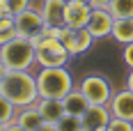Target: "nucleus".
<instances>
[{
	"label": "nucleus",
	"instance_id": "1",
	"mask_svg": "<svg viewBox=\"0 0 133 131\" xmlns=\"http://www.w3.org/2000/svg\"><path fill=\"white\" fill-rule=\"evenodd\" d=\"M0 94H5L16 108L32 106L39 99L37 76H32L28 69H21V71L9 69V71L5 74V78L0 80Z\"/></svg>",
	"mask_w": 133,
	"mask_h": 131
},
{
	"label": "nucleus",
	"instance_id": "2",
	"mask_svg": "<svg viewBox=\"0 0 133 131\" xmlns=\"http://www.w3.org/2000/svg\"><path fill=\"white\" fill-rule=\"evenodd\" d=\"M37 90L44 99H64L74 90V78L66 67H41L37 74Z\"/></svg>",
	"mask_w": 133,
	"mask_h": 131
},
{
	"label": "nucleus",
	"instance_id": "3",
	"mask_svg": "<svg viewBox=\"0 0 133 131\" xmlns=\"http://www.w3.org/2000/svg\"><path fill=\"white\" fill-rule=\"evenodd\" d=\"M0 60L5 62L7 69L21 71V69H30L37 62V48L32 39L28 37H16V39L7 41L0 46Z\"/></svg>",
	"mask_w": 133,
	"mask_h": 131
},
{
	"label": "nucleus",
	"instance_id": "4",
	"mask_svg": "<svg viewBox=\"0 0 133 131\" xmlns=\"http://www.w3.org/2000/svg\"><path fill=\"white\" fill-rule=\"evenodd\" d=\"M32 44L37 48V65L39 67H66L71 60V53L64 48V44L60 39H46L41 35H35Z\"/></svg>",
	"mask_w": 133,
	"mask_h": 131
},
{
	"label": "nucleus",
	"instance_id": "5",
	"mask_svg": "<svg viewBox=\"0 0 133 131\" xmlns=\"http://www.w3.org/2000/svg\"><path fill=\"white\" fill-rule=\"evenodd\" d=\"M83 94L87 97V101L90 104H108L110 99H112V85H110V80L106 76H101V74H90V76H85V78L80 80L78 85Z\"/></svg>",
	"mask_w": 133,
	"mask_h": 131
},
{
	"label": "nucleus",
	"instance_id": "6",
	"mask_svg": "<svg viewBox=\"0 0 133 131\" xmlns=\"http://www.w3.org/2000/svg\"><path fill=\"white\" fill-rule=\"evenodd\" d=\"M60 41L64 44V48H66V51L71 53V58H76V55H83V53H87L90 48H92L94 37H92V32H90L87 28L74 30V28L64 26V32H62Z\"/></svg>",
	"mask_w": 133,
	"mask_h": 131
},
{
	"label": "nucleus",
	"instance_id": "7",
	"mask_svg": "<svg viewBox=\"0 0 133 131\" xmlns=\"http://www.w3.org/2000/svg\"><path fill=\"white\" fill-rule=\"evenodd\" d=\"M14 26H16V32H18V37H28V39H32L35 35H39L41 30H44V16L41 12L37 9H32V7H28L23 12L14 14Z\"/></svg>",
	"mask_w": 133,
	"mask_h": 131
},
{
	"label": "nucleus",
	"instance_id": "8",
	"mask_svg": "<svg viewBox=\"0 0 133 131\" xmlns=\"http://www.w3.org/2000/svg\"><path fill=\"white\" fill-rule=\"evenodd\" d=\"M110 120H112V113L108 104H90V108L80 115L83 131H106Z\"/></svg>",
	"mask_w": 133,
	"mask_h": 131
},
{
	"label": "nucleus",
	"instance_id": "9",
	"mask_svg": "<svg viewBox=\"0 0 133 131\" xmlns=\"http://www.w3.org/2000/svg\"><path fill=\"white\" fill-rule=\"evenodd\" d=\"M90 16H92V5H90L87 0H66V7H64V26L74 28V30L87 28Z\"/></svg>",
	"mask_w": 133,
	"mask_h": 131
},
{
	"label": "nucleus",
	"instance_id": "10",
	"mask_svg": "<svg viewBox=\"0 0 133 131\" xmlns=\"http://www.w3.org/2000/svg\"><path fill=\"white\" fill-rule=\"evenodd\" d=\"M112 26H115V16L110 14V9H103V7H92V16H90L87 30L92 32L94 39L110 37V35H112Z\"/></svg>",
	"mask_w": 133,
	"mask_h": 131
},
{
	"label": "nucleus",
	"instance_id": "11",
	"mask_svg": "<svg viewBox=\"0 0 133 131\" xmlns=\"http://www.w3.org/2000/svg\"><path fill=\"white\" fill-rule=\"evenodd\" d=\"M108 108H110L112 117H122V120H131L133 122V92L129 88L115 92L112 99L108 101Z\"/></svg>",
	"mask_w": 133,
	"mask_h": 131
},
{
	"label": "nucleus",
	"instance_id": "12",
	"mask_svg": "<svg viewBox=\"0 0 133 131\" xmlns=\"http://www.w3.org/2000/svg\"><path fill=\"white\" fill-rule=\"evenodd\" d=\"M35 106H37V110L41 113L44 122H51V124H57L66 113L62 99H44V97H39L35 101Z\"/></svg>",
	"mask_w": 133,
	"mask_h": 131
},
{
	"label": "nucleus",
	"instance_id": "13",
	"mask_svg": "<svg viewBox=\"0 0 133 131\" xmlns=\"http://www.w3.org/2000/svg\"><path fill=\"white\" fill-rule=\"evenodd\" d=\"M64 7L66 0H44L41 2V16L46 26H64Z\"/></svg>",
	"mask_w": 133,
	"mask_h": 131
},
{
	"label": "nucleus",
	"instance_id": "14",
	"mask_svg": "<svg viewBox=\"0 0 133 131\" xmlns=\"http://www.w3.org/2000/svg\"><path fill=\"white\" fill-rule=\"evenodd\" d=\"M62 104H64V110L69 113V115H78V117L90 108V101H87V97L83 94L80 88H74V90L62 99Z\"/></svg>",
	"mask_w": 133,
	"mask_h": 131
},
{
	"label": "nucleus",
	"instance_id": "15",
	"mask_svg": "<svg viewBox=\"0 0 133 131\" xmlns=\"http://www.w3.org/2000/svg\"><path fill=\"white\" fill-rule=\"evenodd\" d=\"M14 122H18L23 129L28 131H39V127L44 124V117H41V113L37 110V106H25V108H21L18 113H16V117Z\"/></svg>",
	"mask_w": 133,
	"mask_h": 131
},
{
	"label": "nucleus",
	"instance_id": "16",
	"mask_svg": "<svg viewBox=\"0 0 133 131\" xmlns=\"http://www.w3.org/2000/svg\"><path fill=\"white\" fill-rule=\"evenodd\" d=\"M110 37L117 44H131L133 41V16H129V18H115Z\"/></svg>",
	"mask_w": 133,
	"mask_h": 131
},
{
	"label": "nucleus",
	"instance_id": "17",
	"mask_svg": "<svg viewBox=\"0 0 133 131\" xmlns=\"http://www.w3.org/2000/svg\"><path fill=\"white\" fill-rule=\"evenodd\" d=\"M18 37V32H16V26H14V16L12 14H7V16H2L0 18V46L2 44H7V41H12Z\"/></svg>",
	"mask_w": 133,
	"mask_h": 131
},
{
	"label": "nucleus",
	"instance_id": "18",
	"mask_svg": "<svg viewBox=\"0 0 133 131\" xmlns=\"http://www.w3.org/2000/svg\"><path fill=\"white\" fill-rule=\"evenodd\" d=\"M108 9L115 18H129L133 16V0H112Z\"/></svg>",
	"mask_w": 133,
	"mask_h": 131
},
{
	"label": "nucleus",
	"instance_id": "19",
	"mask_svg": "<svg viewBox=\"0 0 133 131\" xmlns=\"http://www.w3.org/2000/svg\"><path fill=\"white\" fill-rule=\"evenodd\" d=\"M16 113H18V110H16V106H14L5 94H0V122H2V124L12 122V120L16 117Z\"/></svg>",
	"mask_w": 133,
	"mask_h": 131
},
{
	"label": "nucleus",
	"instance_id": "20",
	"mask_svg": "<svg viewBox=\"0 0 133 131\" xmlns=\"http://www.w3.org/2000/svg\"><path fill=\"white\" fill-rule=\"evenodd\" d=\"M55 127H57V131H83V122H80L78 115H69V113H64V117L60 120Z\"/></svg>",
	"mask_w": 133,
	"mask_h": 131
},
{
	"label": "nucleus",
	"instance_id": "21",
	"mask_svg": "<svg viewBox=\"0 0 133 131\" xmlns=\"http://www.w3.org/2000/svg\"><path fill=\"white\" fill-rule=\"evenodd\" d=\"M106 131H133V122L131 120H122V117H112L108 122Z\"/></svg>",
	"mask_w": 133,
	"mask_h": 131
},
{
	"label": "nucleus",
	"instance_id": "22",
	"mask_svg": "<svg viewBox=\"0 0 133 131\" xmlns=\"http://www.w3.org/2000/svg\"><path fill=\"white\" fill-rule=\"evenodd\" d=\"M28 7H30V0H7L9 14H18V12H23V9H28Z\"/></svg>",
	"mask_w": 133,
	"mask_h": 131
},
{
	"label": "nucleus",
	"instance_id": "23",
	"mask_svg": "<svg viewBox=\"0 0 133 131\" xmlns=\"http://www.w3.org/2000/svg\"><path fill=\"white\" fill-rule=\"evenodd\" d=\"M122 60H124V65L129 67V69H133V41H131V44H124Z\"/></svg>",
	"mask_w": 133,
	"mask_h": 131
},
{
	"label": "nucleus",
	"instance_id": "24",
	"mask_svg": "<svg viewBox=\"0 0 133 131\" xmlns=\"http://www.w3.org/2000/svg\"><path fill=\"white\" fill-rule=\"evenodd\" d=\"M5 131H28V129H23V127H21V124H18V122H7V124H5Z\"/></svg>",
	"mask_w": 133,
	"mask_h": 131
},
{
	"label": "nucleus",
	"instance_id": "25",
	"mask_svg": "<svg viewBox=\"0 0 133 131\" xmlns=\"http://www.w3.org/2000/svg\"><path fill=\"white\" fill-rule=\"evenodd\" d=\"M110 2H112V0H90V5H92V7H103V9L110 7Z\"/></svg>",
	"mask_w": 133,
	"mask_h": 131
},
{
	"label": "nucleus",
	"instance_id": "26",
	"mask_svg": "<svg viewBox=\"0 0 133 131\" xmlns=\"http://www.w3.org/2000/svg\"><path fill=\"white\" fill-rule=\"evenodd\" d=\"M126 88H129V90L133 92V69L129 71V76H126Z\"/></svg>",
	"mask_w": 133,
	"mask_h": 131
},
{
	"label": "nucleus",
	"instance_id": "27",
	"mask_svg": "<svg viewBox=\"0 0 133 131\" xmlns=\"http://www.w3.org/2000/svg\"><path fill=\"white\" fill-rule=\"evenodd\" d=\"M7 71H9V69H7V67H5V62L0 60V80L5 78V74H7Z\"/></svg>",
	"mask_w": 133,
	"mask_h": 131
},
{
	"label": "nucleus",
	"instance_id": "28",
	"mask_svg": "<svg viewBox=\"0 0 133 131\" xmlns=\"http://www.w3.org/2000/svg\"><path fill=\"white\" fill-rule=\"evenodd\" d=\"M0 131H5V124H2V122H0Z\"/></svg>",
	"mask_w": 133,
	"mask_h": 131
},
{
	"label": "nucleus",
	"instance_id": "29",
	"mask_svg": "<svg viewBox=\"0 0 133 131\" xmlns=\"http://www.w3.org/2000/svg\"><path fill=\"white\" fill-rule=\"evenodd\" d=\"M87 2H90V0H87Z\"/></svg>",
	"mask_w": 133,
	"mask_h": 131
}]
</instances>
